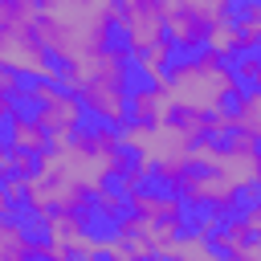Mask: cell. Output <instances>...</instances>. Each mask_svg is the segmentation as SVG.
Listing matches in <instances>:
<instances>
[{
	"mask_svg": "<svg viewBox=\"0 0 261 261\" xmlns=\"http://www.w3.org/2000/svg\"><path fill=\"white\" fill-rule=\"evenodd\" d=\"M12 110H16V98H8V94L0 90V122H4V118H8Z\"/></svg>",
	"mask_w": 261,
	"mask_h": 261,
	"instance_id": "e575fe53",
	"label": "cell"
},
{
	"mask_svg": "<svg viewBox=\"0 0 261 261\" xmlns=\"http://www.w3.org/2000/svg\"><path fill=\"white\" fill-rule=\"evenodd\" d=\"M126 114L135 118V122H147V126H155V122H167V118H175V106H171V98H167V90L163 86H139V90H130L126 94Z\"/></svg>",
	"mask_w": 261,
	"mask_h": 261,
	"instance_id": "7c38bea8",
	"label": "cell"
},
{
	"mask_svg": "<svg viewBox=\"0 0 261 261\" xmlns=\"http://www.w3.org/2000/svg\"><path fill=\"white\" fill-rule=\"evenodd\" d=\"M114 29L122 33V49L135 57L139 49L163 41V12L151 0H118L114 8Z\"/></svg>",
	"mask_w": 261,
	"mask_h": 261,
	"instance_id": "52a82bcc",
	"label": "cell"
},
{
	"mask_svg": "<svg viewBox=\"0 0 261 261\" xmlns=\"http://www.w3.org/2000/svg\"><path fill=\"white\" fill-rule=\"evenodd\" d=\"M29 261H49V257H29Z\"/></svg>",
	"mask_w": 261,
	"mask_h": 261,
	"instance_id": "ab89813d",
	"label": "cell"
},
{
	"mask_svg": "<svg viewBox=\"0 0 261 261\" xmlns=\"http://www.w3.org/2000/svg\"><path fill=\"white\" fill-rule=\"evenodd\" d=\"M163 37L175 45V49H200V41H204V24L184 8V4H175V8H167L163 12Z\"/></svg>",
	"mask_w": 261,
	"mask_h": 261,
	"instance_id": "4fadbf2b",
	"label": "cell"
},
{
	"mask_svg": "<svg viewBox=\"0 0 261 261\" xmlns=\"http://www.w3.org/2000/svg\"><path fill=\"white\" fill-rule=\"evenodd\" d=\"M216 261H241V257H232V253H216Z\"/></svg>",
	"mask_w": 261,
	"mask_h": 261,
	"instance_id": "74e56055",
	"label": "cell"
},
{
	"mask_svg": "<svg viewBox=\"0 0 261 261\" xmlns=\"http://www.w3.org/2000/svg\"><path fill=\"white\" fill-rule=\"evenodd\" d=\"M37 224L45 228V241H53V245H65V249H69V245H73V237L90 228V212H45Z\"/></svg>",
	"mask_w": 261,
	"mask_h": 261,
	"instance_id": "2e32d148",
	"label": "cell"
},
{
	"mask_svg": "<svg viewBox=\"0 0 261 261\" xmlns=\"http://www.w3.org/2000/svg\"><path fill=\"white\" fill-rule=\"evenodd\" d=\"M20 86H24V82H20L12 69H4V65H0V90H4L8 98H16V94H20Z\"/></svg>",
	"mask_w": 261,
	"mask_h": 261,
	"instance_id": "1f68e13d",
	"label": "cell"
},
{
	"mask_svg": "<svg viewBox=\"0 0 261 261\" xmlns=\"http://www.w3.org/2000/svg\"><path fill=\"white\" fill-rule=\"evenodd\" d=\"M4 126H8V147L12 151H29V155H41L45 147H49V135L33 122V114H24V110H12L8 118H4Z\"/></svg>",
	"mask_w": 261,
	"mask_h": 261,
	"instance_id": "5bb4252c",
	"label": "cell"
},
{
	"mask_svg": "<svg viewBox=\"0 0 261 261\" xmlns=\"http://www.w3.org/2000/svg\"><path fill=\"white\" fill-rule=\"evenodd\" d=\"M232 24H237L241 53H257V45H261V4L257 0L232 4Z\"/></svg>",
	"mask_w": 261,
	"mask_h": 261,
	"instance_id": "d6986e66",
	"label": "cell"
},
{
	"mask_svg": "<svg viewBox=\"0 0 261 261\" xmlns=\"http://www.w3.org/2000/svg\"><path fill=\"white\" fill-rule=\"evenodd\" d=\"M8 175H12V147L0 143V179H8Z\"/></svg>",
	"mask_w": 261,
	"mask_h": 261,
	"instance_id": "836d02e7",
	"label": "cell"
},
{
	"mask_svg": "<svg viewBox=\"0 0 261 261\" xmlns=\"http://www.w3.org/2000/svg\"><path fill=\"white\" fill-rule=\"evenodd\" d=\"M0 65L12 69L20 82H29V77L57 82V73H61V65H53V57L33 37V29H0Z\"/></svg>",
	"mask_w": 261,
	"mask_h": 261,
	"instance_id": "277c9868",
	"label": "cell"
},
{
	"mask_svg": "<svg viewBox=\"0 0 261 261\" xmlns=\"http://www.w3.org/2000/svg\"><path fill=\"white\" fill-rule=\"evenodd\" d=\"M200 45H204V53H212V57H220V61H232V57L241 53L232 12L220 16V20H212V24H204V41H200Z\"/></svg>",
	"mask_w": 261,
	"mask_h": 261,
	"instance_id": "e0dca14e",
	"label": "cell"
},
{
	"mask_svg": "<svg viewBox=\"0 0 261 261\" xmlns=\"http://www.w3.org/2000/svg\"><path fill=\"white\" fill-rule=\"evenodd\" d=\"M102 261H147L126 237H118V232H110V237H102Z\"/></svg>",
	"mask_w": 261,
	"mask_h": 261,
	"instance_id": "d4e9b609",
	"label": "cell"
},
{
	"mask_svg": "<svg viewBox=\"0 0 261 261\" xmlns=\"http://www.w3.org/2000/svg\"><path fill=\"white\" fill-rule=\"evenodd\" d=\"M33 167H37V155H29V151H12V175H33Z\"/></svg>",
	"mask_w": 261,
	"mask_h": 261,
	"instance_id": "f546056e",
	"label": "cell"
},
{
	"mask_svg": "<svg viewBox=\"0 0 261 261\" xmlns=\"http://www.w3.org/2000/svg\"><path fill=\"white\" fill-rule=\"evenodd\" d=\"M77 102L102 126H122L126 122V86H86V90H77Z\"/></svg>",
	"mask_w": 261,
	"mask_h": 261,
	"instance_id": "9c48e42d",
	"label": "cell"
},
{
	"mask_svg": "<svg viewBox=\"0 0 261 261\" xmlns=\"http://www.w3.org/2000/svg\"><path fill=\"white\" fill-rule=\"evenodd\" d=\"M73 261H102V257H73Z\"/></svg>",
	"mask_w": 261,
	"mask_h": 261,
	"instance_id": "f35d334b",
	"label": "cell"
},
{
	"mask_svg": "<svg viewBox=\"0 0 261 261\" xmlns=\"http://www.w3.org/2000/svg\"><path fill=\"white\" fill-rule=\"evenodd\" d=\"M82 118H86V110H82L77 94H69V90H57L53 102H45V106L33 110V122H37L45 135H53V130H77Z\"/></svg>",
	"mask_w": 261,
	"mask_h": 261,
	"instance_id": "8fae6325",
	"label": "cell"
},
{
	"mask_svg": "<svg viewBox=\"0 0 261 261\" xmlns=\"http://www.w3.org/2000/svg\"><path fill=\"white\" fill-rule=\"evenodd\" d=\"M12 212H16V204H12V200L4 196V188H0V216H12Z\"/></svg>",
	"mask_w": 261,
	"mask_h": 261,
	"instance_id": "d590c367",
	"label": "cell"
},
{
	"mask_svg": "<svg viewBox=\"0 0 261 261\" xmlns=\"http://www.w3.org/2000/svg\"><path fill=\"white\" fill-rule=\"evenodd\" d=\"M126 77H130V53L122 45H106V49L82 57V61H69L57 73V86L77 94L86 86H126Z\"/></svg>",
	"mask_w": 261,
	"mask_h": 261,
	"instance_id": "3957f363",
	"label": "cell"
},
{
	"mask_svg": "<svg viewBox=\"0 0 261 261\" xmlns=\"http://www.w3.org/2000/svg\"><path fill=\"white\" fill-rule=\"evenodd\" d=\"M232 122L241 135L261 139V86H241L232 94Z\"/></svg>",
	"mask_w": 261,
	"mask_h": 261,
	"instance_id": "9a60e30c",
	"label": "cell"
},
{
	"mask_svg": "<svg viewBox=\"0 0 261 261\" xmlns=\"http://www.w3.org/2000/svg\"><path fill=\"white\" fill-rule=\"evenodd\" d=\"M33 257V237L20 220L0 216V261H29Z\"/></svg>",
	"mask_w": 261,
	"mask_h": 261,
	"instance_id": "ffe728a7",
	"label": "cell"
},
{
	"mask_svg": "<svg viewBox=\"0 0 261 261\" xmlns=\"http://www.w3.org/2000/svg\"><path fill=\"white\" fill-rule=\"evenodd\" d=\"M175 196L184 200V208H196V212L232 216V212L241 208V192H237L220 171H200V167H192V171L175 184Z\"/></svg>",
	"mask_w": 261,
	"mask_h": 261,
	"instance_id": "5b68a950",
	"label": "cell"
},
{
	"mask_svg": "<svg viewBox=\"0 0 261 261\" xmlns=\"http://www.w3.org/2000/svg\"><path fill=\"white\" fill-rule=\"evenodd\" d=\"M118 0H37L33 37L57 61H82L110 45Z\"/></svg>",
	"mask_w": 261,
	"mask_h": 261,
	"instance_id": "6da1fadb",
	"label": "cell"
},
{
	"mask_svg": "<svg viewBox=\"0 0 261 261\" xmlns=\"http://www.w3.org/2000/svg\"><path fill=\"white\" fill-rule=\"evenodd\" d=\"M232 130H237V122H232V110H228V106L204 118V135H208V139H216V143H224Z\"/></svg>",
	"mask_w": 261,
	"mask_h": 261,
	"instance_id": "83f0119b",
	"label": "cell"
},
{
	"mask_svg": "<svg viewBox=\"0 0 261 261\" xmlns=\"http://www.w3.org/2000/svg\"><path fill=\"white\" fill-rule=\"evenodd\" d=\"M171 53H175V45L163 37V41H155V45H147V49H139L130 61V69H139L151 86H163V73H167V65H171Z\"/></svg>",
	"mask_w": 261,
	"mask_h": 261,
	"instance_id": "ac0fdd59",
	"label": "cell"
},
{
	"mask_svg": "<svg viewBox=\"0 0 261 261\" xmlns=\"http://www.w3.org/2000/svg\"><path fill=\"white\" fill-rule=\"evenodd\" d=\"M188 159H192V167H200V171H212L216 167V159H220V143L216 139H196L192 147H188Z\"/></svg>",
	"mask_w": 261,
	"mask_h": 261,
	"instance_id": "484cf974",
	"label": "cell"
},
{
	"mask_svg": "<svg viewBox=\"0 0 261 261\" xmlns=\"http://www.w3.org/2000/svg\"><path fill=\"white\" fill-rule=\"evenodd\" d=\"M212 171H220L237 192H257V179H261V151H257V139L232 130V135L220 143V159H216Z\"/></svg>",
	"mask_w": 261,
	"mask_h": 261,
	"instance_id": "8992f818",
	"label": "cell"
},
{
	"mask_svg": "<svg viewBox=\"0 0 261 261\" xmlns=\"http://www.w3.org/2000/svg\"><path fill=\"white\" fill-rule=\"evenodd\" d=\"M200 24H212V20H220V16H228L232 12V4L237 0H179Z\"/></svg>",
	"mask_w": 261,
	"mask_h": 261,
	"instance_id": "cb8c5ba5",
	"label": "cell"
},
{
	"mask_svg": "<svg viewBox=\"0 0 261 261\" xmlns=\"http://www.w3.org/2000/svg\"><path fill=\"white\" fill-rule=\"evenodd\" d=\"M241 86H261V57L257 53H237V65H228Z\"/></svg>",
	"mask_w": 261,
	"mask_h": 261,
	"instance_id": "4316f807",
	"label": "cell"
},
{
	"mask_svg": "<svg viewBox=\"0 0 261 261\" xmlns=\"http://www.w3.org/2000/svg\"><path fill=\"white\" fill-rule=\"evenodd\" d=\"M0 188H4V196H8L12 204L24 200V175H8V179H0Z\"/></svg>",
	"mask_w": 261,
	"mask_h": 261,
	"instance_id": "4dcf8cb0",
	"label": "cell"
},
{
	"mask_svg": "<svg viewBox=\"0 0 261 261\" xmlns=\"http://www.w3.org/2000/svg\"><path fill=\"white\" fill-rule=\"evenodd\" d=\"M196 139H188V130L175 122V118H167V122H155L151 130H147V147H143V159H151L155 167L159 163H175V159H188V147H192ZM192 163V159H188Z\"/></svg>",
	"mask_w": 261,
	"mask_h": 261,
	"instance_id": "ba28073f",
	"label": "cell"
},
{
	"mask_svg": "<svg viewBox=\"0 0 261 261\" xmlns=\"http://www.w3.org/2000/svg\"><path fill=\"white\" fill-rule=\"evenodd\" d=\"M69 253H73V257H102V237L86 228V232H77V237H73Z\"/></svg>",
	"mask_w": 261,
	"mask_h": 261,
	"instance_id": "f1b7e54d",
	"label": "cell"
},
{
	"mask_svg": "<svg viewBox=\"0 0 261 261\" xmlns=\"http://www.w3.org/2000/svg\"><path fill=\"white\" fill-rule=\"evenodd\" d=\"M220 220H224L220 212H200V216H196V232H204V237H208L212 228H220Z\"/></svg>",
	"mask_w": 261,
	"mask_h": 261,
	"instance_id": "d6a6232c",
	"label": "cell"
},
{
	"mask_svg": "<svg viewBox=\"0 0 261 261\" xmlns=\"http://www.w3.org/2000/svg\"><path fill=\"white\" fill-rule=\"evenodd\" d=\"M37 0H0V29H33Z\"/></svg>",
	"mask_w": 261,
	"mask_h": 261,
	"instance_id": "7402d4cb",
	"label": "cell"
},
{
	"mask_svg": "<svg viewBox=\"0 0 261 261\" xmlns=\"http://www.w3.org/2000/svg\"><path fill=\"white\" fill-rule=\"evenodd\" d=\"M167 249H171V257H175V261H216V249H212V241H208L204 232L188 228V224L175 232V241H171Z\"/></svg>",
	"mask_w": 261,
	"mask_h": 261,
	"instance_id": "44dd1931",
	"label": "cell"
},
{
	"mask_svg": "<svg viewBox=\"0 0 261 261\" xmlns=\"http://www.w3.org/2000/svg\"><path fill=\"white\" fill-rule=\"evenodd\" d=\"M122 200H126V212H139V216H147V220H184V216H188L184 200H179L171 188H163V192H155V188H135V192H126Z\"/></svg>",
	"mask_w": 261,
	"mask_h": 261,
	"instance_id": "30bf717a",
	"label": "cell"
},
{
	"mask_svg": "<svg viewBox=\"0 0 261 261\" xmlns=\"http://www.w3.org/2000/svg\"><path fill=\"white\" fill-rule=\"evenodd\" d=\"M90 212H98L102 220H118V216L126 212V200H122V192H118V188H110V184H106L102 192H94V196H90Z\"/></svg>",
	"mask_w": 261,
	"mask_h": 261,
	"instance_id": "603a6c76",
	"label": "cell"
},
{
	"mask_svg": "<svg viewBox=\"0 0 261 261\" xmlns=\"http://www.w3.org/2000/svg\"><path fill=\"white\" fill-rule=\"evenodd\" d=\"M151 4H155V8H159V12H167V8H175V4H179V0H151Z\"/></svg>",
	"mask_w": 261,
	"mask_h": 261,
	"instance_id": "8d00e7d4",
	"label": "cell"
},
{
	"mask_svg": "<svg viewBox=\"0 0 261 261\" xmlns=\"http://www.w3.org/2000/svg\"><path fill=\"white\" fill-rule=\"evenodd\" d=\"M163 90H167V98H171L175 110H184V114H204V118H208V114H216V110H224V106L232 102V94L241 90V82H237V73H232L220 57H212V53H192V57L167 65Z\"/></svg>",
	"mask_w": 261,
	"mask_h": 261,
	"instance_id": "7a4b0ae2",
	"label": "cell"
}]
</instances>
